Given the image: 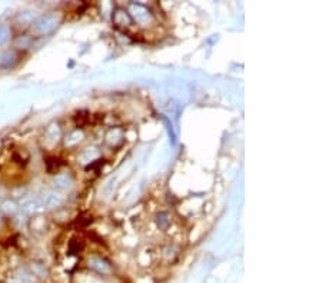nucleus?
I'll return each mask as SVG.
<instances>
[{"mask_svg": "<svg viewBox=\"0 0 322 283\" xmlns=\"http://www.w3.org/2000/svg\"><path fill=\"white\" fill-rule=\"evenodd\" d=\"M59 22H60V17L56 13L42 16L33 23V31L36 34H49L56 29Z\"/></svg>", "mask_w": 322, "mask_h": 283, "instance_id": "f257e3e1", "label": "nucleus"}, {"mask_svg": "<svg viewBox=\"0 0 322 283\" xmlns=\"http://www.w3.org/2000/svg\"><path fill=\"white\" fill-rule=\"evenodd\" d=\"M53 185H55V188L57 189H66L70 185V179H69V176H66V174H59V176L55 178Z\"/></svg>", "mask_w": 322, "mask_h": 283, "instance_id": "f03ea898", "label": "nucleus"}, {"mask_svg": "<svg viewBox=\"0 0 322 283\" xmlns=\"http://www.w3.org/2000/svg\"><path fill=\"white\" fill-rule=\"evenodd\" d=\"M15 59H16V56H15L13 52H6L0 59V64L5 66V67H9V66H12L15 63Z\"/></svg>", "mask_w": 322, "mask_h": 283, "instance_id": "7ed1b4c3", "label": "nucleus"}, {"mask_svg": "<svg viewBox=\"0 0 322 283\" xmlns=\"http://www.w3.org/2000/svg\"><path fill=\"white\" fill-rule=\"evenodd\" d=\"M10 39V29L6 24H0V46L6 45Z\"/></svg>", "mask_w": 322, "mask_h": 283, "instance_id": "20e7f679", "label": "nucleus"}, {"mask_svg": "<svg viewBox=\"0 0 322 283\" xmlns=\"http://www.w3.org/2000/svg\"><path fill=\"white\" fill-rule=\"evenodd\" d=\"M62 203V199L55 195V193H49L48 196L45 197V204L46 206H57Z\"/></svg>", "mask_w": 322, "mask_h": 283, "instance_id": "39448f33", "label": "nucleus"}]
</instances>
